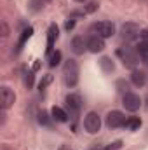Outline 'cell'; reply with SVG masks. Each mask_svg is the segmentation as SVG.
<instances>
[{"label": "cell", "instance_id": "cell-25", "mask_svg": "<svg viewBox=\"0 0 148 150\" xmlns=\"http://www.w3.org/2000/svg\"><path fill=\"white\" fill-rule=\"evenodd\" d=\"M73 26H75V19H72V21H68V23H66V30H72Z\"/></svg>", "mask_w": 148, "mask_h": 150}, {"label": "cell", "instance_id": "cell-18", "mask_svg": "<svg viewBox=\"0 0 148 150\" xmlns=\"http://www.w3.org/2000/svg\"><path fill=\"white\" fill-rule=\"evenodd\" d=\"M140 126H141V119H140V117H132V119H129V120L125 122V127H129L131 131H136Z\"/></svg>", "mask_w": 148, "mask_h": 150}, {"label": "cell", "instance_id": "cell-21", "mask_svg": "<svg viewBox=\"0 0 148 150\" xmlns=\"http://www.w3.org/2000/svg\"><path fill=\"white\" fill-rule=\"evenodd\" d=\"M122 147V142L120 140H117V142H113V143H110L108 147H106V150H118Z\"/></svg>", "mask_w": 148, "mask_h": 150}, {"label": "cell", "instance_id": "cell-5", "mask_svg": "<svg viewBox=\"0 0 148 150\" xmlns=\"http://www.w3.org/2000/svg\"><path fill=\"white\" fill-rule=\"evenodd\" d=\"M125 122H127V119H125V115L120 112V110H111V112H108L106 117H105V124H106L110 129L122 127V126H125Z\"/></svg>", "mask_w": 148, "mask_h": 150}, {"label": "cell", "instance_id": "cell-2", "mask_svg": "<svg viewBox=\"0 0 148 150\" xmlns=\"http://www.w3.org/2000/svg\"><path fill=\"white\" fill-rule=\"evenodd\" d=\"M117 56L120 58V61H122V65H124L125 68H132V70H134V67L140 63L138 51L132 49V47H129V45L120 47V49L117 51Z\"/></svg>", "mask_w": 148, "mask_h": 150}, {"label": "cell", "instance_id": "cell-22", "mask_svg": "<svg viewBox=\"0 0 148 150\" xmlns=\"http://www.w3.org/2000/svg\"><path fill=\"white\" fill-rule=\"evenodd\" d=\"M96 9H98V2H89L85 7V12H94Z\"/></svg>", "mask_w": 148, "mask_h": 150}, {"label": "cell", "instance_id": "cell-17", "mask_svg": "<svg viewBox=\"0 0 148 150\" xmlns=\"http://www.w3.org/2000/svg\"><path fill=\"white\" fill-rule=\"evenodd\" d=\"M59 63H61V52H59V51H54V52L51 54V58H49V67L54 68V67H58Z\"/></svg>", "mask_w": 148, "mask_h": 150}, {"label": "cell", "instance_id": "cell-28", "mask_svg": "<svg viewBox=\"0 0 148 150\" xmlns=\"http://www.w3.org/2000/svg\"><path fill=\"white\" fill-rule=\"evenodd\" d=\"M75 2H84V0H75Z\"/></svg>", "mask_w": 148, "mask_h": 150}, {"label": "cell", "instance_id": "cell-11", "mask_svg": "<svg viewBox=\"0 0 148 150\" xmlns=\"http://www.w3.org/2000/svg\"><path fill=\"white\" fill-rule=\"evenodd\" d=\"M103 49H105V38L98 37V35H91V37L87 38V51L98 54V52H101Z\"/></svg>", "mask_w": 148, "mask_h": 150}, {"label": "cell", "instance_id": "cell-6", "mask_svg": "<svg viewBox=\"0 0 148 150\" xmlns=\"http://www.w3.org/2000/svg\"><path fill=\"white\" fill-rule=\"evenodd\" d=\"M122 105L127 112H138L141 108V98H140V94L129 91L122 96Z\"/></svg>", "mask_w": 148, "mask_h": 150}, {"label": "cell", "instance_id": "cell-10", "mask_svg": "<svg viewBox=\"0 0 148 150\" xmlns=\"http://www.w3.org/2000/svg\"><path fill=\"white\" fill-rule=\"evenodd\" d=\"M58 37H59L58 26H56V25H51L49 30H47V49H45L47 54H52V52H54V44H56Z\"/></svg>", "mask_w": 148, "mask_h": 150}, {"label": "cell", "instance_id": "cell-16", "mask_svg": "<svg viewBox=\"0 0 148 150\" xmlns=\"http://www.w3.org/2000/svg\"><path fill=\"white\" fill-rule=\"evenodd\" d=\"M32 33H33V30H32V28H26V30H23V33H21V37H19V42H18V51H21V49H23L25 42L32 37Z\"/></svg>", "mask_w": 148, "mask_h": 150}, {"label": "cell", "instance_id": "cell-26", "mask_svg": "<svg viewBox=\"0 0 148 150\" xmlns=\"http://www.w3.org/2000/svg\"><path fill=\"white\" fill-rule=\"evenodd\" d=\"M58 150H73V149H72L70 145H61V147H59Z\"/></svg>", "mask_w": 148, "mask_h": 150}, {"label": "cell", "instance_id": "cell-27", "mask_svg": "<svg viewBox=\"0 0 148 150\" xmlns=\"http://www.w3.org/2000/svg\"><path fill=\"white\" fill-rule=\"evenodd\" d=\"M91 150H106V147H94V149H91Z\"/></svg>", "mask_w": 148, "mask_h": 150}, {"label": "cell", "instance_id": "cell-20", "mask_svg": "<svg viewBox=\"0 0 148 150\" xmlns=\"http://www.w3.org/2000/svg\"><path fill=\"white\" fill-rule=\"evenodd\" d=\"M25 84H26L28 87L33 86V74H32V72H28V74L25 75Z\"/></svg>", "mask_w": 148, "mask_h": 150}, {"label": "cell", "instance_id": "cell-7", "mask_svg": "<svg viewBox=\"0 0 148 150\" xmlns=\"http://www.w3.org/2000/svg\"><path fill=\"white\" fill-rule=\"evenodd\" d=\"M14 101H16L14 91H12L9 86H2V87H0V107H2V110L11 108V107L14 105Z\"/></svg>", "mask_w": 148, "mask_h": 150}, {"label": "cell", "instance_id": "cell-23", "mask_svg": "<svg viewBox=\"0 0 148 150\" xmlns=\"http://www.w3.org/2000/svg\"><path fill=\"white\" fill-rule=\"evenodd\" d=\"M117 86H118V87H120V89H118V91H122V93H124V94H125V93H129V91H127V89H129V86H127V82H125V84H124V80H118V82H117Z\"/></svg>", "mask_w": 148, "mask_h": 150}, {"label": "cell", "instance_id": "cell-19", "mask_svg": "<svg viewBox=\"0 0 148 150\" xmlns=\"http://www.w3.org/2000/svg\"><path fill=\"white\" fill-rule=\"evenodd\" d=\"M38 122H40L42 126H49V124H51V120H49V115L44 112V110H42V112H38Z\"/></svg>", "mask_w": 148, "mask_h": 150}, {"label": "cell", "instance_id": "cell-12", "mask_svg": "<svg viewBox=\"0 0 148 150\" xmlns=\"http://www.w3.org/2000/svg\"><path fill=\"white\" fill-rule=\"evenodd\" d=\"M70 47H72V52H73L75 56H80V54H84L87 51V40L84 37H80V35H77V37L72 38Z\"/></svg>", "mask_w": 148, "mask_h": 150}, {"label": "cell", "instance_id": "cell-1", "mask_svg": "<svg viewBox=\"0 0 148 150\" xmlns=\"http://www.w3.org/2000/svg\"><path fill=\"white\" fill-rule=\"evenodd\" d=\"M78 75H80V68L78 63L75 59H66L65 67H63V80L66 87H75L78 84Z\"/></svg>", "mask_w": 148, "mask_h": 150}, {"label": "cell", "instance_id": "cell-8", "mask_svg": "<svg viewBox=\"0 0 148 150\" xmlns=\"http://www.w3.org/2000/svg\"><path fill=\"white\" fill-rule=\"evenodd\" d=\"M65 103H66V107H68L70 113H72V115H77V113L80 112L84 101H82V96H80V94H77V93H70V94H66Z\"/></svg>", "mask_w": 148, "mask_h": 150}, {"label": "cell", "instance_id": "cell-9", "mask_svg": "<svg viewBox=\"0 0 148 150\" xmlns=\"http://www.w3.org/2000/svg\"><path fill=\"white\" fill-rule=\"evenodd\" d=\"M140 33H141V30L136 23H125L122 26V37L125 40H136V38H140Z\"/></svg>", "mask_w": 148, "mask_h": 150}, {"label": "cell", "instance_id": "cell-3", "mask_svg": "<svg viewBox=\"0 0 148 150\" xmlns=\"http://www.w3.org/2000/svg\"><path fill=\"white\" fill-rule=\"evenodd\" d=\"M89 30H91V33H94L101 38H110L115 35V25L111 21H96L91 25Z\"/></svg>", "mask_w": 148, "mask_h": 150}, {"label": "cell", "instance_id": "cell-13", "mask_svg": "<svg viewBox=\"0 0 148 150\" xmlns=\"http://www.w3.org/2000/svg\"><path fill=\"white\" fill-rule=\"evenodd\" d=\"M129 77H131V84H132V86H136V87H145V84H147V74H145L143 70L134 68Z\"/></svg>", "mask_w": 148, "mask_h": 150}, {"label": "cell", "instance_id": "cell-15", "mask_svg": "<svg viewBox=\"0 0 148 150\" xmlns=\"http://www.w3.org/2000/svg\"><path fill=\"white\" fill-rule=\"evenodd\" d=\"M99 67H101V70H103L105 74H111V72L115 70V63L111 61V58H108V56H103V58L99 59Z\"/></svg>", "mask_w": 148, "mask_h": 150}, {"label": "cell", "instance_id": "cell-24", "mask_svg": "<svg viewBox=\"0 0 148 150\" xmlns=\"http://www.w3.org/2000/svg\"><path fill=\"white\" fill-rule=\"evenodd\" d=\"M0 25H2V37H4V38L9 37V26H7V23H5V21H2Z\"/></svg>", "mask_w": 148, "mask_h": 150}, {"label": "cell", "instance_id": "cell-4", "mask_svg": "<svg viewBox=\"0 0 148 150\" xmlns=\"http://www.w3.org/2000/svg\"><path fill=\"white\" fill-rule=\"evenodd\" d=\"M84 129L89 134H96L101 129V117L98 112H89L84 117Z\"/></svg>", "mask_w": 148, "mask_h": 150}, {"label": "cell", "instance_id": "cell-14", "mask_svg": "<svg viewBox=\"0 0 148 150\" xmlns=\"http://www.w3.org/2000/svg\"><path fill=\"white\" fill-rule=\"evenodd\" d=\"M68 117H70V115L65 112L61 107H52V108H51V119L56 120V122H59V124L68 122Z\"/></svg>", "mask_w": 148, "mask_h": 150}]
</instances>
